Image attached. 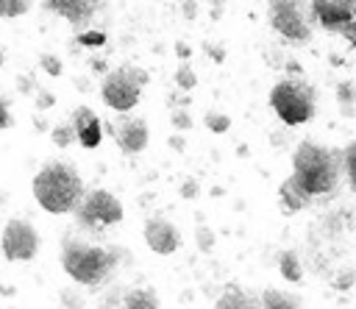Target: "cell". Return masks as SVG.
<instances>
[{
  "instance_id": "obj_22",
  "label": "cell",
  "mask_w": 356,
  "mask_h": 309,
  "mask_svg": "<svg viewBox=\"0 0 356 309\" xmlns=\"http://www.w3.org/2000/svg\"><path fill=\"white\" fill-rule=\"evenodd\" d=\"M31 8V3L25 0H0V19H14L19 14H25Z\"/></svg>"
},
{
  "instance_id": "obj_11",
  "label": "cell",
  "mask_w": 356,
  "mask_h": 309,
  "mask_svg": "<svg viewBox=\"0 0 356 309\" xmlns=\"http://www.w3.org/2000/svg\"><path fill=\"white\" fill-rule=\"evenodd\" d=\"M145 242H147V248H150L153 253L170 256V253H175L178 245H181V231H178L175 223L167 220V217H150V220L145 223Z\"/></svg>"
},
{
  "instance_id": "obj_28",
  "label": "cell",
  "mask_w": 356,
  "mask_h": 309,
  "mask_svg": "<svg viewBox=\"0 0 356 309\" xmlns=\"http://www.w3.org/2000/svg\"><path fill=\"white\" fill-rule=\"evenodd\" d=\"M42 67L50 72V75H61V61L56 56H42Z\"/></svg>"
},
{
  "instance_id": "obj_20",
  "label": "cell",
  "mask_w": 356,
  "mask_h": 309,
  "mask_svg": "<svg viewBox=\"0 0 356 309\" xmlns=\"http://www.w3.org/2000/svg\"><path fill=\"white\" fill-rule=\"evenodd\" d=\"M203 122H206V128H209L211 134H225V131L231 128V117L222 114V111H214V109L203 114Z\"/></svg>"
},
{
  "instance_id": "obj_3",
  "label": "cell",
  "mask_w": 356,
  "mask_h": 309,
  "mask_svg": "<svg viewBox=\"0 0 356 309\" xmlns=\"http://www.w3.org/2000/svg\"><path fill=\"white\" fill-rule=\"evenodd\" d=\"M114 264H117V256L108 248L89 245L83 239H64L61 245V267L75 284L100 287L108 281Z\"/></svg>"
},
{
  "instance_id": "obj_4",
  "label": "cell",
  "mask_w": 356,
  "mask_h": 309,
  "mask_svg": "<svg viewBox=\"0 0 356 309\" xmlns=\"http://www.w3.org/2000/svg\"><path fill=\"white\" fill-rule=\"evenodd\" d=\"M270 106L286 125H303L314 117V89L303 78H284L270 89Z\"/></svg>"
},
{
  "instance_id": "obj_30",
  "label": "cell",
  "mask_w": 356,
  "mask_h": 309,
  "mask_svg": "<svg viewBox=\"0 0 356 309\" xmlns=\"http://www.w3.org/2000/svg\"><path fill=\"white\" fill-rule=\"evenodd\" d=\"M181 195H184V198H195V195H197V184H195L192 178H189V181H184V187H181Z\"/></svg>"
},
{
  "instance_id": "obj_29",
  "label": "cell",
  "mask_w": 356,
  "mask_h": 309,
  "mask_svg": "<svg viewBox=\"0 0 356 309\" xmlns=\"http://www.w3.org/2000/svg\"><path fill=\"white\" fill-rule=\"evenodd\" d=\"M342 36H345V42H348L350 47H356V19H353V22H350V25L342 31Z\"/></svg>"
},
{
  "instance_id": "obj_21",
  "label": "cell",
  "mask_w": 356,
  "mask_h": 309,
  "mask_svg": "<svg viewBox=\"0 0 356 309\" xmlns=\"http://www.w3.org/2000/svg\"><path fill=\"white\" fill-rule=\"evenodd\" d=\"M122 295H125V287H108L100 295L97 309H122Z\"/></svg>"
},
{
  "instance_id": "obj_16",
  "label": "cell",
  "mask_w": 356,
  "mask_h": 309,
  "mask_svg": "<svg viewBox=\"0 0 356 309\" xmlns=\"http://www.w3.org/2000/svg\"><path fill=\"white\" fill-rule=\"evenodd\" d=\"M122 309H159V295L153 287H128L122 295Z\"/></svg>"
},
{
  "instance_id": "obj_5",
  "label": "cell",
  "mask_w": 356,
  "mask_h": 309,
  "mask_svg": "<svg viewBox=\"0 0 356 309\" xmlns=\"http://www.w3.org/2000/svg\"><path fill=\"white\" fill-rule=\"evenodd\" d=\"M147 81H150L147 70H142L136 64H122L103 78L100 97L108 109L125 114L139 103V92H142V86H147Z\"/></svg>"
},
{
  "instance_id": "obj_26",
  "label": "cell",
  "mask_w": 356,
  "mask_h": 309,
  "mask_svg": "<svg viewBox=\"0 0 356 309\" xmlns=\"http://www.w3.org/2000/svg\"><path fill=\"white\" fill-rule=\"evenodd\" d=\"M78 42L86 45V47H100V45L106 42V33H100V31H86V33H78Z\"/></svg>"
},
{
  "instance_id": "obj_6",
  "label": "cell",
  "mask_w": 356,
  "mask_h": 309,
  "mask_svg": "<svg viewBox=\"0 0 356 309\" xmlns=\"http://www.w3.org/2000/svg\"><path fill=\"white\" fill-rule=\"evenodd\" d=\"M75 220L83 228H106L122 220V203L108 189H89L75 209Z\"/></svg>"
},
{
  "instance_id": "obj_10",
  "label": "cell",
  "mask_w": 356,
  "mask_h": 309,
  "mask_svg": "<svg viewBox=\"0 0 356 309\" xmlns=\"http://www.w3.org/2000/svg\"><path fill=\"white\" fill-rule=\"evenodd\" d=\"M108 131H111V136L122 153H142L147 148V139H150L147 122L142 117H122L114 125L108 122Z\"/></svg>"
},
{
  "instance_id": "obj_19",
  "label": "cell",
  "mask_w": 356,
  "mask_h": 309,
  "mask_svg": "<svg viewBox=\"0 0 356 309\" xmlns=\"http://www.w3.org/2000/svg\"><path fill=\"white\" fill-rule=\"evenodd\" d=\"M342 167H345L348 184L356 189V139H350V142L342 148Z\"/></svg>"
},
{
  "instance_id": "obj_33",
  "label": "cell",
  "mask_w": 356,
  "mask_h": 309,
  "mask_svg": "<svg viewBox=\"0 0 356 309\" xmlns=\"http://www.w3.org/2000/svg\"><path fill=\"white\" fill-rule=\"evenodd\" d=\"M0 67H3V53H0Z\"/></svg>"
},
{
  "instance_id": "obj_9",
  "label": "cell",
  "mask_w": 356,
  "mask_h": 309,
  "mask_svg": "<svg viewBox=\"0 0 356 309\" xmlns=\"http://www.w3.org/2000/svg\"><path fill=\"white\" fill-rule=\"evenodd\" d=\"M309 8L317 25L331 33H342L356 19V0H314Z\"/></svg>"
},
{
  "instance_id": "obj_23",
  "label": "cell",
  "mask_w": 356,
  "mask_h": 309,
  "mask_svg": "<svg viewBox=\"0 0 356 309\" xmlns=\"http://www.w3.org/2000/svg\"><path fill=\"white\" fill-rule=\"evenodd\" d=\"M50 136H53V142H56L58 148H70L72 142H78V136H75V131H72V125H70V122H61V125H56Z\"/></svg>"
},
{
  "instance_id": "obj_17",
  "label": "cell",
  "mask_w": 356,
  "mask_h": 309,
  "mask_svg": "<svg viewBox=\"0 0 356 309\" xmlns=\"http://www.w3.org/2000/svg\"><path fill=\"white\" fill-rule=\"evenodd\" d=\"M278 270L286 281H300L303 278V267H300V259L295 251H284L281 259H278Z\"/></svg>"
},
{
  "instance_id": "obj_25",
  "label": "cell",
  "mask_w": 356,
  "mask_h": 309,
  "mask_svg": "<svg viewBox=\"0 0 356 309\" xmlns=\"http://www.w3.org/2000/svg\"><path fill=\"white\" fill-rule=\"evenodd\" d=\"M195 239H197V248H200L203 253H209V251L214 248V234H211V228H206V225H200V228H197Z\"/></svg>"
},
{
  "instance_id": "obj_7",
  "label": "cell",
  "mask_w": 356,
  "mask_h": 309,
  "mask_svg": "<svg viewBox=\"0 0 356 309\" xmlns=\"http://www.w3.org/2000/svg\"><path fill=\"white\" fill-rule=\"evenodd\" d=\"M0 248H3V256L8 262H31L39 253V234L28 220L11 217L3 228Z\"/></svg>"
},
{
  "instance_id": "obj_2",
  "label": "cell",
  "mask_w": 356,
  "mask_h": 309,
  "mask_svg": "<svg viewBox=\"0 0 356 309\" xmlns=\"http://www.w3.org/2000/svg\"><path fill=\"white\" fill-rule=\"evenodd\" d=\"M31 189H33L36 203L50 214H70V212L75 214V209L81 206L86 195L78 170L67 161H47L33 175Z\"/></svg>"
},
{
  "instance_id": "obj_1",
  "label": "cell",
  "mask_w": 356,
  "mask_h": 309,
  "mask_svg": "<svg viewBox=\"0 0 356 309\" xmlns=\"http://www.w3.org/2000/svg\"><path fill=\"white\" fill-rule=\"evenodd\" d=\"M342 150H331L325 145H317L312 139L300 142L292 153V178L314 198L328 195L337 189L342 178Z\"/></svg>"
},
{
  "instance_id": "obj_12",
  "label": "cell",
  "mask_w": 356,
  "mask_h": 309,
  "mask_svg": "<svg viewBox=\"0 0 356 309\" xmlns=\"http://www.w3.org/2000/svg\"><path fill=\"white\" fill-rule=\"evenodd\" d=\"M70 125H72V131H75V136H78V145H83V148H97V145H100V136H103V131H100V117H97L89 106H78V109L72 111Z\"/></svg>"
},
{
  "instance_id": "obj_14",
  "label": "cell",
  "mask_w": 356,
  "mask_h": 309,
  "mask_svg": "<svg viewBox=\"0 0 356 309\" xmlns=\"http://www.w3.org/2000/svg\"><path fill=\"white\" fill-rule=\"evenodd\" d=\"M278 203H281V209L284 212H300V209H306L309 203H312V195L289 175V178H284L281 181V187H278Z\"/></svg>"
},
{
  "instance_id": "obj_18",
  "label": "cell",
  "mask_w": 356,
  "mask_h": 309,
  "mask_svg": "<svg viewBox=\"0 0 356 309\" xmlns=\"http://www.w3.org/2000/svg\"><path fill=\"white\" fill-rule=\"evenodd\" d=\"M261 309H300V303L281 290H267L261 295Z\"/></svg>"
},
{
  "instance_id": "obj_24",
  "label": "cell",
  "mask_w": 356,
  "mask_h": 309,
  "mask_svg": "<svg viewBox=\"0 0 356 309\" xmlns=\"http://www.w3.org/2000/svg\"><path fill=\"white\" fill-rule=\"evenodd\" d=\"M175 84H178L181 89H192V86L197 84V78H195V72H192L189 64H181V67H178V72H175Z\"/></svg>"
},
{
  "instance_id": "obj_31",
  "label": "cell",
  "mask_w": 356,
  "mask_h": 309,
  "mask_svg": "<svg viewBox=\"0 0 356 309\" xmlns=\"http://www.w3.org/2000/svg\"><path fill=\"white\" fill-rule=\"evenodd\" d=\"M8 125H11V114H8V109H6V103H3V97H0V131L8 128Z\"/></svg>"
},
{
  "instance_id": "obj_13",
  "label": "cell",
  "mask_w": 356,
  "mask_h": 309,
  "mask_svg": "<svg viewBox=\"0 0 356 309\" xmlns=\"http://www.w3.org/2000/svg\"><path fill=\"white\" fill-rule=\"evenodd\" d=\"M47 11L61 14L70 25H86L92 19V14L100 8V3H89V0H56V3H44Z\"/></svg>"
},
{
  "instance_id": "obj_15",
  "label": "cell",
  "mask_w": 356,
  "mask_h": 309,
  "mask_svg": "<svg viewBox=\"0 0 356 309\" xmlns=\"http://www.w3.org/2000/svg\"><path fill=\"white\" fill-rule=\"evenodd\" d=\"M214 309H261V301L250 292H245L242 287L231 284L214 303Z\"/></svg>"
},
{
  "instance_id": "obj_27",
  "label": "cell",
  "mask_w": 356,
  "mask_h": 309,
  "mask_svg": "<svg viewBox=\"0 0 356 309\" xmlns=\"http://www.w3.org/2000/svg\"><path fill=\"white\" fill-rule=\"evenodd\" d=\"M170 120H172V125H175L178 131H186V128H192V117L186 114V109H172Z\"/></svg>"
},
{
  "instance_id": "obj_32",
  "label": "cell",
  "mask_w": 356,
  "mask_h": 309,
  "mask_svg": "<svg viewBox=\"0 0 356 309\" xmlns=\"http://www.w3.org/2000/svg\"><path fill=\"white\" fill-rule=\"evenodd\" d=\"M195 8H197V6H195V3H186V6H184V11H186V14H189V17H192V14H195Z\"/></svg>"
},
{
  "instance_id": "obj_8",
  "label": "cell",
  "mask_w": 356,
  "mask_h": 309,
  "mask_svg": "<svg viewBox=\"0 0 356 309\" xmlns=\"http://www.w3.org/2000/svg\"><path fill=\"white\" fill-rule=\"evenodd\" d=\"M270 25L289 42H309L312 39V25L303 14V6L295 0H275L270 3Z\"/></svg>"
}]
</instances>
